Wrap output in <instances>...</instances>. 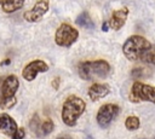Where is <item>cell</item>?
<instances>
[{
	"label": "cell",
	"instance_id": "6da1fadb",
	"mask_svg": "<svg viewBox=\"0 0 155 139\" xmlns=\"http://www.w3.org/2000/svg\"><path fill=\"white\" fill-rule=\"evenodd\" d=\"M86 109V103L82 98L71 94L67 97L62 106V121L69 127H74L79 117L84 114Z\"/></svg>",
	"mask_w": 155,
	"mask_h": 139
},
{
	"label": "cell",
	"instance_id": "7a4b0ae2",
	"mask_svg": "<svg viewBox=\"0 0 155 139\" xmlns=\"http://www.w3.org/2000/svg\"><path fill=\"white\" fill-rule=\"evenodd\" d=\"M78 73L82 80L103 79L110 73V64L104 59L85 60L79 63Z\"/></svg>",
	"mask_w": 155,
	"mask_h": 139
},
{
	"label": "cell",
	"instance_id": "3957f363",
	"mask_svg": "<svg viewBox=\"0 0 155 139\" xmlns=\"http://www.w3.org/2000/svg\"><path fill=\"white\" fill-rule=\"evenodd\" d=\"M150 46L151 44L145 37L140 35H131L125 40L122 45V53L131 62L140 60L144 53L150 48Z\"/></svg>",
	"mask_w": 155,
	"mask_h": 139
},
{
	"label": "cell",
	"instance_id": "277c9868",
	"mask_svg": "<svg viewBox=\"0 0 155 139\" xmlns=\"http://www.w3.org/2000/svg\"><path fill=\"white\" fill-rule=\"evenodd\" d=\"M19 87V80L16 75H8L0 80V108L4 110L13 108L17 103L16 92Z\"/></svg>",
	"mask_w": 155,
	"mask_h": 139
},
{
	"label": "cell",
	"instance_id": "5b68a950",
	"mask_svg": "<svg viewBox=\"0 0 155 139\" xmlns=\"http://www.w3.org/2000/svg\"><path fill=\"white\" fill-rule=\"evenodd\" d=\"M130 99L133 103L150 102L155 104V86L147 85L139 81L133 82L130 91Z\"/></svg>",
	"mask_w": 155,
	"mask_h": 139
},
{
	"label": "cell",
	"instance_id": "8992f818",
	"mask_svg": "<svg viewBox=\"0 0 155 139\" xmlns=\"http://www.w3.org/2000/svg\"><path fill=\"white\" fill-rule=\"evenodd\" d=\"M79 31L76 28L68 23H62L54 33V42L61 47H70L76 42Z\"/></svg>",
	"mask_w": 155,
	"mask_h": 139
},
{
	"label": "cell",
	"instance_id": "52a82bcc",
	"mask_svg": "<svg viewBox=\"0 0 155 139\" xmlns=\"http://www.w3.org/2000/svg\"><path fill=\"white\" fill-rule=\"evenodd\" d=\"M119 111H120V108L117 104H114V103L103 104L98 109L96 115V121L98 126L102 128H107L110 124V122L119 115Z\"/></svg>",
	"mask_w": 155,
	"mask_h": 139
},
{
	"label": "cell",
	"instance_id": "ba28073f",
	"mask_svg": "<svg viewBox=\"0 0 155 139\" xmlns=\"http://www.w3.org/2000/svg\"><path fill=\"white\" fill-rule=\"evenodd\" d=\"M48 8H50V1L48 0H38L30 10L24 12L23 17L29 23H36V22L42 19L44 15L48 11Z\"/></svg>",
	"mask_w": 155,
	"mask_h": 139
},
{
	"label": "cell",
	"instance_id": "9c48e42d",
	"mask_svg": "<svg viewBox=\"0 0 155 139\" xmlns=\"http://www.w3.org/2000/svg\"><path fill=\"white\" fill-rule=\"evenodd\" d=\"M48 70V64L41 59H35L29 62L22 70V77L25 81H33L39 73H46Z\"/></svg>",
	"mask_w": 155,
	"mask_h": 139
},
{
	"label": "cell",
	"instance_id": "30bf717a",
	"mask_svg": "<svg viewBox=\"0 0 155 139\" xmlns=\"http://www.w3.org/2000/svg\"><path fill=\"white\" fill-rule=\"evenodd\" d=\"M128 8L127 7H122V8H119V10H115L111 16H110V21H109V27L114 30H120L124 24L126 23V19L128 17Z\"/></svg>",
	"mask_w": 155,
	"mask_h": 139
},
{
	"label": "cell",
	"instance_id": "8fae6325",
	"mask_svg": "<svg viewBox=\"0 0 155 139\" xmlns=\"http://www.w3.org/2000/svg\"><path fill=\"white\" fill-rule=\"evenodd\" d=\"M109 93H110V86L107 85V83L96 82V83L91 85L87 89V94H88V97L92 102H98L99 99L104 98Z\"/></svg>",
	"mask_w": 155,
	"mask_h": 139
},
{
	"label": "cell",
	"instance_id": "7c38bea8",
	"mask_svg": "<svg viewBox=\"0 0 155 139\" xmlns=\"http://www.w3.org/2000/svg\"><path fill=\"white\" fill-rule=\"evenodd\" d=\"M16 121L8 114H0V133L7 137H12L13 133L17 131Z\"/></svg>",
	"mask_w": 155,
	"mask_h": 139
},
{
	"label": "cell",
	"instance_id": "4fadbf2b",
	"mask_svg": "<svg viewBox=\"0 0 155 139\" xmlns=\"http://www.w3.org/2000/svg\"><path fill=\"white\" fill-rule=\"evenodd\" d=\"M24 1L25 0H0V6L5 13H12L22 8Z\"/></svg>",
	"mask_w": 155,
	"mask_h": 139
},
{
	"label": "cell",
	"instance_id": "5bb4252c",
	"mask_svg": "<svg viewBox=\"0 0 155 139\" xmlns=\"http://www.w3.org/2000/svg\"><path fill=\"white\" fill-rule=\"evenodd\" d=\"M75 23L79 25V27H82V28H92L94 24H93V21L91 19L90 15L87 12H81L78 18L75 19Z\"/></svg>",
	"mask_w": 155,
	"mask_h": 139
},
{
	"label": "cell",
	"instance_id": "9a60e30c",
	"mask_svg": "<svg viewBox=\"0 0 155 139\" xmlns=\"http://www.w3.org/2000/svg\"><path fill=\"white\" fill-rule=\"evenodd\" d=\"M140 126V120L137 117V116H128L125 121V127L128 129V131H136L138 129Z\"/></svg>",
	"mask_w": 155,
	"mask_h": 139
},
{
	"label": "cell",
	"instance_id": "2e32d148",
	"mask_svg": "<svg viewBox=\"0 0 155 139\" xmlns=\"http://www.w3.org/2000/svg\"><path fill=\"white\" fill-rule=\"evenodd\" d=\"M53 128H54L53 121L51 118H47L44 122H41V124H40V133H41V135H47V134L52 133Z\"/></svg>",
	"mask_w": 155,
	"mask_h": 139
},
{
	"label": "cell",
	"instance_id": "e0dca14e",
	"mask_svg": "<svg viewBox=\"0 0 155 139\" xmlns=\"http://www.w3.org/2000/svg\"><path fill=\"white\" fill-rule=\"evenodd\" d=\"M40 124H41V121H40L39 116H38V114H34V116H33L31 120H30L29 127H30L31 132L35 133V135H38V137L41 135V133H40Z\"/></svg>",
	"mask_w": 155,
	"mask_h": 139
},
{
	"label": "cell",
	"instance_id": "ac0fdd59",
	"mask_svg": "<svg viewBox=\"0 0 155 139\" xmlns=\"http://www.w3.org/2000/svg\"><path fill=\"white\" fill-rule=\"evenodd\" d=\"M140 60H143V62H145L148 64L155 65V45H151L150 46V48L144 53V56L142 57Z\"/></svg>",
	"mask_w": 155,
	"mask_h": 139
},
{
	"label": "cell",
	"instance_id": "d6986e66",
	"mask_svg": "<svg viewBox=\"0 0 155 139\" xmlns=\"http://www.w3.org/2000/svg\"><path fill=\"white\" fill-rule=\"evenodd\" d=\"M150 74V70L144 66V65H140V66H136L131 70V76L133 77H143V76H149Z\"/></svg>",
	"mask_w": 155,
	"mask_h": 139
},
{
	"label": "cell",
	"instance_id": "ffe728a7",
	"mask_svg": "<svg viewBox=\"0 0 155 139\" xmlns=\"http://www.w3.org/2000/svg\"><path fill=\"white\" fill-rule=\"evenodd\" d=\"M25 135V131L24 128H17V131L13 133V135L11 137L12 139H23Z\"/></svg>",
	"mask_w": 155,
	"mask_h": 139
},
{
	"label": "cell",
	"instance_id": "44dd1931",
	"mask_svg": "<svg viewBox=\"0 0 155 139\" xmlns=\"http://www.w3.org/2000/svg\"><path fill=\"white\" fill-rule=\"evenodd\" d=\"M59 81H61L59 77H56V79L52 81V86H53L54 89H58V87H59Z\"/></svg>",
	"mask_w": 155,
	"mask_h": 139
},
{
	"label": "cell",
	"instance_id": "7402d4cb",
	"mask_svg": "<svg viewBox=\"0 0 155 139\" xmlns=\"http://www.w3.org/2000/svg\"><path fill=\"white\" fill-rule=\"evenodd\" d=\"M56 139H73L71 137H69V135H65V134H63V135H59V137H57Z\"/></svg>",
	"mask_w": 155,
	"mask_h": 139
},
{
	"label": "cell",
	"instance_id": "603a6c76",
	"mask_svg": "<svg viewBox=\"0 0 155 139\" xmlns=\"http://www.w3.org/2000/svg\"><path fill=\"white\" fill-rule=\"evenodd\" d=\"M102 29H103V31L108 30V29H109V24H108L107 22H104V23H103V28H102Z\"/></svg>",
	"mask_w": 155,
	"mask_h": 139
},
{
	"label": "cell",
	"instance_id": "cb8c5ba5",
	"mask_svg": "<svg viewBox=\"0 0 155 139\" xmlns=\"http://www.w3.org/2000/svg\"><path fill=\"white\" fill-rule=\"evenodd\" d=\"M10 63H11V60H10V59H5V60H2V63H1V64H2V65H5V64H10Z\"/></svg>",
	"mask_w": 155,
	"mask_h": 139
},
{
	"label": "cell",
	"instance_id": "d4e9b609",
	"mask_svg": "<svg viewBox=\"0 0 155 139\" xmlns=\"http://www.w3.org/2000/svg\"><path fill=\"white\" fill-rule=\"evenodd\" d=\"M154 139H155V138H154Z\"/></svg>",
	"mask_w": 155,
	"mask_h": 139
}]
</instances>
